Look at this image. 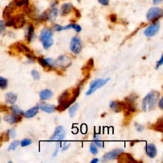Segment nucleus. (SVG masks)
Returning <instances> with one entry per match:
<instances>
[{"mask_svg":"<svg viewBox=\"0 0 163 163\" xmlns=\"http://www.w3.org/2000/svg\"><path fill=\"white\" fill-rule=\"evenodd\" d=\"M76 97H75L72 92L68 90L65 91L58 99V106L55 107V110L59 112H63L70 107V105L75 101Z\"/></svg>","mask_w":163,"mask_h":163,"instance_id":"f257e3e1","label":"nucleus"},{"mask_svg":"<svg viewBox=\"0 0 163 163\" xmlns=\"http://www.w3.org/2000/svg\"><path fill=\"white\" fill-rule=\"evenodd\" d=\"M160 94L157 91H152L149 93L142 100V110L147 112L155 108V107L159 101Z\"/></svg>","mask_w":163,"mask_h":163,"instance_id":"f03ea898","label":"nucleus"},{"mask_svg":"<svg viewBox=\"0 0 163 163\" xmlns=\"http://www.w3.org/2000/svg\"><path fill=\"white\" fill-rule=\"evenodd\" d=\"M39 39L45 49L50 48L54 44L53 33L49 29L45 28L42 30L40 33Z\"/></svg>","mask_w":163,"mask_h":163,"instance_id":"7ed1b4c3","label":"nucleus"},{"mask_svg":"<svg viewBox=\"0 0 163 163\" xmlns=\"http://www.w3.org/2000/svg\"><path fill=\"white\" fill-rule=\"evenodd\" d=\"M109 80H110V78H108L106 79H97V80L93 81L90 85L88 91L86 92V95L89 96V95L92 94L97 89L105 86Z\"/></svg>","mask_w":163,"mask_h":163,"instance_id":"20e7f679","label":"nucleus"},{"mask_svg":"<svg viewBox=\"0 0 163 163\" xmlns=\"http://www.w3.org/2000/svg\"><path fill=\"white\" fill-rule=\"evenodd\" d=\"M162 10L158 7H152L149 10L147 13V18L149 21H156L162 17Z\"/></svg>","mask_w":163,"mask_h":163,"instance_id":"39448f33","label":"nucleus"},{"mask_svg":"<svg viewBox=\"0 0 163 163\" xmlns=\"http://www.w3.org/2000/svg\"><path fill=\"white\" fill-rule=\"evenodd\" d=\"M70 50L75 54H78L82 50V42L81 39L78 36H74L72 38L70 42Z\"/></svg>","mask_w":163,"mask_h":163,"instance_id":"423d86ee","label":"nucleus"},{"mask_svg":"<svg viewBox=\"0 0 163 163\" xmlns=\"http://www.w3.org/2000/svg\"><path fill=\"white\" fill-rule=\"evenodd\" d=\"M65 136H66V131L64 128L61 126H59L55 128L54 134L50 138V140L62 141L65 139Z\"/></svg>","mask_w":163,"mask_h":163,"instance_id":"0eeeda50","label":"nucleus"},{"mask_svg":"<svg viewBox=\"0 0 163 163\" xmlns=\"http://www.w3.org/2000/svg\"><path fill=\"white\" fill-rule=\"evenodd\" d=\"M160 23L155 22L152 24H150L147 28L145 30L144 34L147 37H152L155 36L159 31L160 29Z\"/></svg>","mask_w":163,"mask_h":163,"instance_id":"6e6552de","label":"nucleus"},{"mask_svg":"<svg viewBox=\"0 0 163 163\" xmlns=\"http://www.w3.org/2000/svg\"><path fill=\"white\" fill-rule=\"evenodd\" d=\"M55 61L56 66H59L61 68H68L71 65L72 61L70 57L66 55L59 56Z\"/></svg>","mask_w":163,"mask_h":163,"instance_id":"1a4fd4ad","label":"nucleus"},{"mask_svg":"<svg viewBox=\"0 0 163 163\" xmlns=\"http://www.w3.org/2000/svg\"><path fill=\"white\" fill-rule=\"evenodd\" d=\"M123 149H115L107 154H106L102 159V161H107V160H110L114 159H116L118 157V156L123 152Z\"/></svg>","mask_w":163,"mask_h":163,"instance_id":"9d476101","label":"nucleus"},{"mask_svg":"<svg viewBox=\"0 0 163 163\" xmlns=\"http://www.w3.org/2000/svg\"><path fill=\"white\" fill-rule=\"evenodd\" d=\"M13 18V27L16 29L23 28L26 24V19L23 15H18Z\"/></svg>","mask_w":163,"mask_h":163,"instance_id":"9b49d317","label":"nucleus"},{"mask_svg":"<svg viewBox=\"0 0 163 163\" xmlns=\"http://www.w3.org/2000/svg\"><path fill=\"white\" fill-rule=\"evenodd\" d=\"M38 107V108L40 109L42 111L45 112L46 113H53L55 111V106L49 104V103H44V102L39 103Z\"/></svg>","mask_w":163,"mask_h":163,"instance_id":"f8f14e48","label":"nucleus"},{"mask_svg":"<svg viewBox=\"0 0 163 163\" xmlns=\"http://www.w3.org/2000/svg\"><path fill=\"white\" fill-rule=\"evenodd\" d=\"M22 120V117L20 115L13 114H8L4 117V120L10 124H13L18 122Z\"/></svg>","mask_w":163,"mask_h":163,"instance_id":"ddd939ff","label":"nucleus"},{"mask_svg":"<svg viewBox=\"0 0 163 163\" xmlns=\"http://www.w3.org/2000/svg\"><path fill=\"white\" fill-rule=\"evenodd\" d=\"M15 49L19 52H21L24 54L25 55H27L28 54L31 53V50L24 44L21 43H16L13 45Z\"/></svg>","mask_w":163,"mask_h":163,"instance_id":"4468645a","label":"nucleus"},{"mask_svg":"<svg viewBox=\"0 0 163 163\" xmlns=\"http://www.w3.org/2000/svg\"><path fill=\"white\" fill-rule=\"evenodd\" d=\"M119 162H136V160L134 159V158L128 154H123L121 153L118 157Z\"/></svg>","mask_w":163,"mask_h":163,"instance_id":"2eb2a0df","label":"nucleus"},{"mask_svg":"<svg viewBox=\"0 0 163 163\" xmlns=\"http://www.w3.org/2000/svg\"><path fill=\"white\" fill-rule=\"evenodd\" d=\"M145 152L150 158H154L157 155V149L154 144H148L145 147Z\"/></svg>","mask_w":163,"mask_h":163,"instance_id":"dca6fc26","label":"nucleus"},{"mask_svg":"<svg viewBox=\"0 0 163 163\" xmlns=\"http://www.w3.org/2000/svg\"><path fill=\"white\" fill-rule=\"evenodd\" d=\"M73 6L71 3H65L62 5L60 8V14L62 16H66L68 15L73 9Z\"/></svg>","mask_w":163,"mask_h":163,"instance_id":"f3484780","label":"nucleus"},{"mask_svg":"<svg viewBox=\"0 0 163 163\" xmlns=\"http://www.w3.org/2000/svg\"><path fill=\"white\" fill-rule=\"evenodd\" d=\"M17 99V96L16 94L13 92H8L5 95V101L8 104H13L15 103Z\"/></svg>","mask_w":163,"mask_h":163,"instance_id":"a211bd4d","label":"nucleus"},{"mask_svg":"<svg viewBox=\"0 0 163 163\" xmlns=\"http://www.w3.org/2000/svg\"><path fill=\"white\" fill-rule=\"evenodd\" d=\"M34 36V28L33 25H29L26 30V38L28 42H31Z\"/></svg>","mask_w":163,"mask_h":163,"instance_id":"6ab92c4d","label":"nucleus"},{"mask_svg":"<svg viewBox=\"0 0 163 163\" xmlns=\"http://www.w3.org/2000/svg\"><path fill=\"white\" fill-rule=\"evenodd\" d=\"M53 96V92L49 89H44L39 93V98L42 100H47L51 98Z\"/></svg>","mask_w":163,"mask_h":163,"instance_id":"aec40b11","label":"nucleus"},{"mask_svg":"<svg viewBox=\"0 0 163 163\" xmlns=\"http://www.w3.org/2000/svg\"><path fill=\"white\" fill-rule=\"evenodd\" d=\"M94 67V60L92 58H91L87 62V63L86 64V65L84 66V67L82 68V71H84V74L85 73H87V75H89V74H87L89 71H91Z\"/></svg>","mask_w":163,"mask_h":163,"instance_id":"412c9836","label":"nucleus"},{"mask_svg":"<svg viewBox=\"0 0 163 163\" xmlns=\"http://www.w3.org/2000/svg\"><path fill=\"white\" fill-rule=\"evenodd\" d=\"M110 107L115 112L118 113L122 110V103L121 101H112L110 103Z\"/></svg>","mask_w":163,"mask_h":163,"instance_id":"4be33fe9","label":"nucleus"},{"mask_svg":"<svg viewBox=\"0 0 163 163\" xmlns=\"http://www.w3.org/2000/svg\"><path fill=\"white\" fill-rule=\"evenodd\" d=\"M38 109V107H34L26 112V113H24V116L26 118H32L37 114Z\"/></svg>","mask_w":163,"mask_h":163,"instance_id":"5701e85b","label":"nucleus"},{"mask_svg":"<svg viewBox=\"0 0 163 163\" xmlns=\"http://www.w3.org/2000/svg\"><path fill=\"white\" fill-rule=\"evenodd\" d=\"M152 129L157 131H159V132H160V133H162V129H163V120H162V118H159L157 122H156V123L154 125H152Z\"/></svg>","mask_w":163,"mask_h":163,"instance_id":"b1692460","label":"nucleus"},{"mask_svg":"<svg viewBox=\"0 0 163 163\" xmlns=\"http://www.w3.org/2000/svg\"><path fill=\"white\" fill-rule=\"evenodd\" d=\"M70 29H73L76 32H80L82 30V28L79 25L75 24H68V26H66L65 27H63V30Z\"/></svg>","mask_w":163,"mask_h":163,"instance_id":"393cba45","label":"nucleus"},{"mask_svg":"<svg viewBox=\"0 0 163 163\" xmlns=\"http://www.w3.org/2000/svg\"><path fill=\"white\" fill-rule=\"evenodd\" d=\"M10 110L13 112V113L15 115H20L24 114V112L23 110H22L20 109L18 106L17 105H13L12 107H10Z\"/></svg>","mask_w":163,"mask_h":163,"instance_id":"a878e982","label":"nucleus"},{"mask_svg":"<svg viewBox=\"0 0 163 163\" xmlns=\"http://www.w3.org/2000/svg\"><path fill=\"white\" fill-rule=\"evenodd\" d=\"M78 107H79V104L78 103H75V104H74L73 106H71L70 108V109H69V114H70V116L71 117H73L75 116V113H76V110L78 108Z\"/></svg>","mask_w":163,"mask_h":163,"instance_id":"bb28decb","label":"nucleus"},{"mask_svg":"<svg viewBox=\"0 0 163 163\" xmlns=\"http://www.w3.org/2000/svg\"><path fill=\"white\" fill-rule=\"evenodd\" d=\"M8 86V80L0 76V88L2 89H5Z\"/></svg>","mask_w":163,"mask_h":163,"instance_id":"cd10ccee","label":"nucleus"},{"mask_svg":"<svg viewBox=\"0 0 163 163\" xmlns=\"http://www.w3.org/2000/svg\"><path fill=\"white\" fill-rule=\"evenodd\" d=\"M38 63H39V65H42L43 66V68H47V69H50V68L49 67V66H48V65H47V63L45 59L39 57L38 58Z\"/></svg>","mask_w":163,"mask_h":163,"instance_id":"c85d7f7f","label":"nucleus"},{"mask_svg":"<svg viewBox=\"0 0 163 163\" xmlns=\"http://www.w3.org/2000/svg\"><path fill=\"white\" fill-rule=\"evenodd\" d=\"M31 144H32V141L31 139H27V138L23 139L21 141H20V145H21V147H23L28 146V145H31Z\"/></svg>","mask_w":163,"mask_h":163,"instance_id":"c756f323","label":"nucleus"},{"mask_svg":"<svg viewBox=\"0 0 163 163\" xmlns=\"http://www.w3.org/2000/svg\"><path fill=\"white\" fill-rule=\"evenodd\" d=\"M19 145V141L16 140L13 141L12 144L10 145L9 147H8V150L11 151V150H14L16 149V148L18 147V145Z\"/></svg>","mask_w":163,"mask_h":163,"instance_id":"7c9ffc66","label":"nucleus"},{"mask_svg":"<svg viewBox=\"0 0 163 163\" xmlns=\"http://www.w3.org/2000/svg\"><path fill=\"white\" fill-rule=\"evenodd\" d=\"M6 23L4 20H0V34L3 33L6 29Z\"/></svg>","mask_w":163,"mask_h":163,"instance_id":"2f4dec72","label":"nucleus"},{"mask_svg":"<svg viewBox=\"0 0 163 163\" xmlns=\"http://www.w3.org/2000/svg\"><path fill=\"white\" fill-rule=\"evenodd\" d=\"M90 152L93 154V155H96L97 154V147L93 144H91V145H90Z\"/></svg>","mask_w":163,"mask_h":163,"instance_id":"473e14b6","label":"nucleus"},{"mask_svg":"<svg viewBox=\"0 0 163 163\" xmlns=\"http://www.w3.org/2000/svg\"><path fill=\"white\" fill-rule=\"evenodd\" d=\"M31 75H32V76L33 78L36 80H39L40 78V75L38 71H37L36 70H33L31 71Z\"/></svg>","mask_w":163,"mask_h":163,"instance_id":"72a5a7b5","label":"nucleus"},{"mask_svg":"<svg viewBox=\"0 0 163 163\" xmlns=\"http://www.w3.org/2000/svg\"><path fill=\"white\" fill-rule=\"evenodd\" d=\"M10 135H9V130L7 131L6 133H3L2 136V140L3 141H8L9 140Z\"/></svg>","mask_w":163,"mask_h":163,"instance_id":"f704fd0d","label":"nucleus"},{"mask_svg":"<svg viewBox=\"0 0 163 163\" xmlns=\"http://www.w3.org/2000/svg\"><path fill=\"white\" fill-rule=\"evenodd\" d=\"M134 127L136 128V129L138 131V132H142L144 129V128L143 126H141V124H138V122H134Z\"/></svg>","mask_w":163,"mask_h":163,"instance_id":"c9c22d12","label":"nucleus"},{"mask_svg":"<svg viewBox=\"0 0 163 163\" xmlns=\"http://www.w3.org/2000/svg\"><path fill=\"white\" fill-rule=\"evenodd\" d=\"M94 144L97 147H103V142L100 141L99 139H95V140L94 141Z\"/></svg>","mask_w":163,"mask_h":163,"instance_id":"e433bc0d","label":"nucleus"},{"mask_svg":"<svg viewBox=\"0 0 163 163\" xmlns=\"http://www.w3.org/2000/svg\"><path fill=\"white\" fill-rule=\"evenodd\" d=\"M97 1L101 5L104 6H107L109 3V0H97Z\"/></svg>","mask_w":163,"mask_h":163,"instance_id":"4c0bfd02","label":"nucleus"},{"mask_svg":"<svg viewBox=\"0 0 163 163\" xmlns=\"http://www.w3.org/2000/svg\"><path fill=\"white\" fill-rule=\"evenodd\" d=\"M110 20L112 23H115L117 21V16L115 14H111L110 15Z\"/></svg>","mask_w":163,"mask_h":163,"instance_id":"58836bf2","label":"nucleus"},{"mask_svg":"<svg viewBox=\"0 0 163 163\" xmlns=\"http://www.w3.org/2000/svg\"><path fill=\"white\" fill-rule=\"evenodd\" d=\"M54 29L56 31H63V26H61L59 24H55L54 26Z\"/></svg>","mask_w":163,"mask_h":163,"instance_id":"ea45409f","label":"nucleus"},{"mask_svg":"<svg viewBox=\"0 0 163 163\" xmlns=\"http://www.w3.org/2000/svg\"><path fill=\"white\" fill-rule=\"evenodd\" d=\"M8 107L5 105H0V112H8Z\"/></svg>","mask_w":163,"mask_h":163,"instance_id":"a19ab883","label":"nucleus"},{"mask_svg":"<svg viewBox=\"0 0 163 163\" xmlns=\"http://www.w3.org/2000/svg\"><path fill=\"white\" fill-rule=\"evenodd\" d=\"M9 135H10V137H12V138H14L16 135V132H15V130L14 129H12L11 130H9Z\"/></svg>","mask_w":163,"mask_h":163,"instance_id":"79ce46f5","label":"nucleus"},{"mask_svg":"<svg viewBox=\"0 0 163 163\" xmlns=\"http://www.w3.org/2000/svg\"><path fill=\"white\" fill-rule=\"evenodd\" d=\"M163 63V55L161 56L160 60L157 62V66H156V69H157L160 66H161Z\"/></svg>","mask_w":163,"mask_h":163,"instance_id":"37998d69","label":"nucleus"},{"mask_svg":"<svg viewBox=\"0 0 163 163\" xmlns=\"http://www.w3.org/2000/svg\"><path fill=\"white\" fill-rule=\"evenodd\" d=\"M59 147H60V144H59V143H58V144H57V146H56V149H55V151L53 154L54 157H55L57 155L58 151H59Z\"/></svg>","mask_w":163,"mask_h":163,"instance_id":"c03bdc74","label":"nucleus"},{"mask_svg":"<svg viewBox=\"0 0 163 163\" xmlns=\"http://www.w3.org/2000/svg\"><path fill=\"white\" fill-rule=\"evenodd\" d=\"M70 146V144H68V143H66V142H65V144H64L63 147V149H62V151L66 150L69 148Z\"/></svg>","mask_w":163,"mask_h":163,"instance_id":"a18cd8bd","label":"nucleus"},{"mask_svg":"<svg viewBox=\"0 0 163 163\" xmlns=\"http://www.w3.org/2000/svg\"><path fill=\"white\" fill-rule=\"evenodd\" d=\"M73 8V10H75V15H76V17L77 18H80V17H81V13H80V11H79L78 10L76 9L75 8Z\"/></svg>","mask_w":163,"mask_h":163,"instance_id":"49530a36","label":"nucleus"},{"mask_svg":"<svg viewBox=\"0 0 163 163\" xmlns=\"http://www.w3.org/2000/svg\"><path fill=\"white\" fill-rule=\"evenodd\" d=\"M162 103H163V99H162V98H160V99L159 101V104H158V105H159V108H160V109H162V108H163V105H162Z\"/></svg>","mask_w":163,"mask_h":163,"instance_id":"de8ad7c7","label":"nucleus"},{"mask_svg":"<svg viewBox=\"0 0 163 163\" xmlns=\"http://www.w3.org/2000/svg\"><path fill=\"white\" fill-rule=\"evenodd\" d=\"M162 2V0H153V3L155 5H158L160 4Z\"/></svg>","mask_w":163,"mask_h":163,"instance_id":"09e8293b","label":"nucleus"},{"mask_svg":"<svg viewBox=\"0 0 163 163\" xmlns=\"http://www.w3.org/2000/svg\"><path fill=\"white\" fill-rule=\"evenodd\" d=\"M99 161V159L97 158H94L91 160V163H97Z\"/></svg>","mask_w":163,"mask_h":163,"instance_id":"8fccbe9b","label":"nucleus"},{"mask_svg":"<svg viewBox=\"0 0 163 163\" xmlns=\"http://www.w3.org/2000/svg\"><path fill=\"white\" fill-rule=\"evenodd\" d=\"M78 2H80V0H78Z\"/></svg>","mask_w":163,"mask_h":163,"instance_id":"3c124183","label":"nucleus"}]
</instances>
